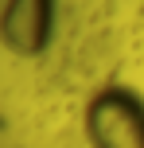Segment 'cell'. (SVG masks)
I'll return each mask as SVG.
<instances>
[{
  "mask_svg": "<svg viewBox=\"0 0 144 148\" xmlns=\"http://www.w3.org/2000/svg\"><path fill=\"white\" fill-rule=\"evenodd\" d=\"M86 133L90 148H121V136H129V148H144V101L121 86L101 90L86 109Z\"/></svg>",
  "mask_w": 144,
  "mask_h": 148,
  "instance_id": "6da1fadb",
  "label": "cell"
}]
</instances>
